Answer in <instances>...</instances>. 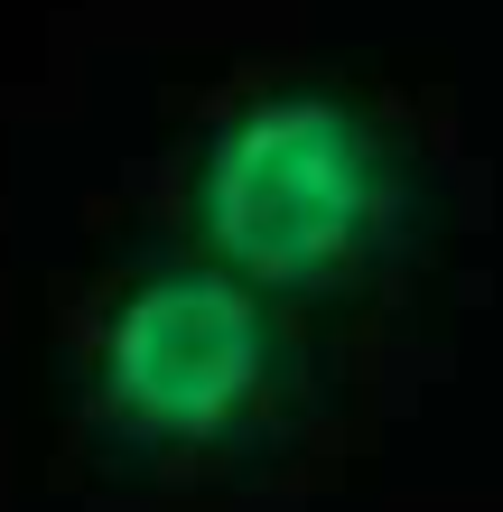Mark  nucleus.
I'll list each match as a JSON object with an SVG mask.
<instances>
[{"instance_id":"nucleus-2","label":"nucleus","mask_w":503,"mask_h":512,"mask_svg":"<svg viewBox=\"0 0 503 512\" xmlns=\"http://www.w3.org/2000/svg\"><path fill=\"white\" fill-rule=\"evenodd\" d=\"M271 364L280 336L261 317V289L224 280V270H159L103 317L94 401L112 429L150 447H205L261 410Z\"/></svg>"},{"instance_id":"nucleus-1","label":"nucleus","mask_w":503,"mask_h":512,"mask_svg":"<svg viewBox=\"0 0 503 512\" xmlns=\"http://www.w3.org/2000/svg\"><path fill=\"white\" fill-rule=\"evenodd\" d=\"M392 224V159L336 94H261L196 159V233L243 289H336Z\"/></svg>"}]
</instances>
